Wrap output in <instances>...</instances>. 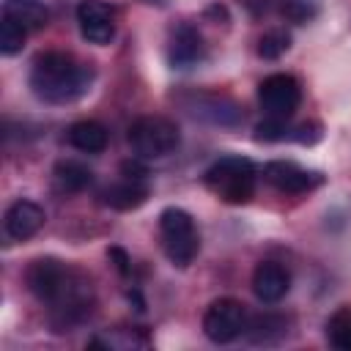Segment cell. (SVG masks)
<instances>
[{"mask_svg": "<svg viewBox=\"0 0 351 351\" xmlns=\"http://www.w3.org/2000/svg\"><path fill=\"white\" fill-rule=\"evenodd\" d=\"M27 85L33 96L44 104H71L90 90L93 69L60 49L38 52L33 58Z\"/></svg>", "mask_w": 351, "mask_h": 351, "instance_id": "2", "label": "cell"}, {"mask_svg": "<svg viewBox=\"0 0 351 351\" xmlns=\"http://www.w3.org/2000/svg\"><path fill=\"white\" fill-rule=\"evenodd\" d=\"M126 140L137 159H162L176 154V148L181 145V132L176 121L165 115H140L137 121H132Z\"/></svg>", "mask_w": 351, "mask_h": 351, "instance_id": "5", "label": "cell"}, {"mask_svg": "<svg viewBox=\"0 0 351 351\" xmlns=\"http://www.w3.org/2000/svg\"><path fill=\"white\" fill-rule=\"evenodd\" d=\"M321 137H324V132H321V123H318V121L299 123V126L291 129V134H288V140H296V143H302V145H313V143H318Z\"/></svg>", "mask_w": 351, "mask_h": 351, "instance_id": "24", "label": "cell"}, {"mask_svg": "<svg viewBox=\"0 0 351 351\" xmlns=\"http://www.w3.org/2000/svg\"><path fill=\"white\" fill-rule=\"evenodd\" d=\"M66 140L82 154H101L107 148V129L99 121H74L66 129Z\"/></svg>", "mask_w": 351, "mask_h": 351, "instance_id": "17", "label": "cell"}, {"mask_svg": "<svg viewBox=\"0 0 351 351\" xmlns=\"http://www.w3.org/2000/svg\"><path fill=\"white\" fill-rule=\"evenodd\" d=\"M288 134H291V129L285 126V121H282V118H266V121H261V123H258V129H255V140H258V143H277V140H288Z\"/></svg>", "mask_w": 351, "mask_h": 351, "instance_id": "23", "label": "cell"}, {"mask_svg": "<svg viewBox=\"0 0 351 351\" xmlns=\"http://www.w3.org/2000/svg\"><path fill=\"white\" fill-rule=\"evenodd\" d=\"M3 16L30 33L41 30L49 22V8L44 5V0H3Z\"/></svg>", "mask_w": 351, "mask_h": 351, "instance_id": "15", "label": "cell"}, {"mask_svg": "<svg viewBox=\"0 0 351 351\" xmlns=\"http://www.w3.org/2000/svg\"><path fill=\"white\" fill-rule=\"evenodd\" d=\"M25 282L30 293L49 307V321L55 332H66L77 324H82L93 313V288L90 280L58 261V258H36L25 269Z\"/></svg>", "mask_w": 351, "mask_h": 351, "instance_id": "1", "label": "cell"}, {"mask_svg": "<svg viewBox=\"0 0 351 351\" xmlns=\"http://www.w3.org/2000/svg\"><path fill=\"white\" fill-rule=\"evenodd\" d=\"M252 291L263 304H277L291 291V274L277 261H261L252 271Z\"/></svg>", "mask_w": 351, "mask_h": 351, "instance_id": "13", "label": "cell"}, {"mask_svg": "<svg viewBox=\"0 0 351 351\" xmlns=\"http://www.w3.org/2000/svg\"><path fill=\"white\" fill-rule=\"evenodd\" d=\"M148 195H151V189H148V181L145 178L123 176L121 181L110 184L101 192V203L110 206L112 211H134V208H140L148 200Z\"/></svg>", "mask_w": 351, "mask_h": 351, "instance_id": "14", "label": "cell"}, {"mask_svg": "<svg viewBox=\"0 0 351 351\" xmlns=\"http://www.w3.org/2000/svg\"><path fill=\"white\" fill-rule=\"evenodd\" d=\"M244 335L250 337V343L258 346H274L288 335V318L277 315V313H261L255 318H247V329Z\"/></svg>", "mask_w": 351, "mask_h": 351, "instance_id": "16", "label": "cell"}, {"mask_svg": "<svg viewBox=\"0 0 351 351\" xmlns=\"http://www.w3.org/2000/svg\"><path fill=\"white\" fill-rule=\"evenodd\" d=\"M25 36H27L25 27H19L16 22H11V19L3 16V22H0V52H3L5 58L22 52V47H25Z\"/></svg>", "mask_w": 351, "mask_h": 351, "instance_id": "22", "label": "cell"}, {"mask_svg": "<svg viewBox=\"0 0 351 351\" xmlns=\"http://www.w3.org/2000/svg\"><path fill=\"white\" fill-rule=\"evenodd\" d=\"M302 101L299 80L291 74H269L258 85V104L266 112V118H282L288 121Z\"/></svg>", "mask_w": 351, "mask_h": 351, "instance_id": "7", "label": "cell"}, {"mask_svg": "<svg viewBox=\"0 0 351 351\" xmlns=\"http://www.w3.org/2000/svg\"><path fill=\"white\" fill-rule=\"evenodd\" d=\"M159 239L167 261L178 269H186L200 252V233L189 211L178 206H167L159 214Z\"/></svg>", "mask_w": 351, "mask_h": 351, "instance_id": "4", "label": "cell"}, {"mask_svg": "<svg viewBox=\"0 0 351 351\" xmlns=\"http://www.w3.org/2000/svg\"><path fill=\"white\" fill-rule=\"evenodd\" d=\"M326 340L340 351H351V307H340L329 315Z\"/></svg>", "mask_w": 351, "mask_h": 351, "instance_id": "19", "label": "cell"}, {"mask_svg": "<svg viewBox=\"0 0 351 351\" xmlns=\"http://www.w3.org/2000/svg\"><path fill=\"white\" fill-rule=\"evenodd\" d=\"M77 27L88 44H110L115 38V8L101 0H82L77 5Z\"/></svg>", "mask_w": 351, "mask_h": 351, "instance_id": "9", "label": "cell"}, {"mask_svg": "<svg viewBox=\"0 0 351 351\" xmlns=\"http://www.w3.org/2000/svg\"><path fill=\"white\" fill-rule=\"evenodd\" d=\"M145 3H151V5H165L167 0H145Z\"/></svg>", "mask_w": 351, "mask_h": 351, "instance_id": "26", "label": "cell"}, {"mask_svg": "<svg viewBox=\"0 0 351 351\" xmlns=\"http://www.w3.org/2000/svg\"><path fill=\"white\" fill-rule=\"evenodd\" d=\"M44 208L33 200H14L8 208H5V217H3V228H5V236L14 239V241H27L30 236H36L44 225Z\"/></svg>", "mask_w": 351, "mask_h": 351, "instance_id": "12", "label": "cell"}, {"mask_svg": "<svg viewBox=\"0 0 351 351\" xmlns=\"http://www.w3.org/2000/svg\"><path fill=\"white\" fill-rule=\"evenodd\" d=\"M291 49V33L285 27H271L258 38V55L263 60H277Z\"/></svg>", "mask_w": 351, "mask_h": 351, "instance_id": "20", "label": "cell"}, {"mask_svg": "<svg viewBox=\"0 0 351 351\" xmlns=\"http://www.w3.org/2000/svg\"><path fill=\"white\" fill-rule=\"evenodd\" d=\"M244 329H247V310L239 299L219 296L203 313V335L217 346L233 343L236 337L244 335Z\"/></svg>", "mask_w": 351, "mask_h": 351, "instance_id": "6", "label": "cell"}, {"mask_svg": "<svg viewBox=\"0 0 351 351\" xmlns=\"http://www.w3.org/2000/svg\"><path fill=\"white\" fill-rule=\"evenodd\" d=\"M93 181V173L88 165L77 162V159H60L55 167H52V184L58 192L63 195H74V192H82L85 186H90Z\"/></svg>", "mask_w": 351, "mask_h": 351, "instance_id": "18", "label": "cell"}, {"mask_svg": "<svg viewBox=\"0 0 351 351\" xmlns=\"http://www.w3.org/2000/svg\"><path fill=\"white\" fill-rule=\"evenodd\" d=\"M280 8H282V14H285L288 22H293V25H307V22H313V19L318 16L321 3H318V0H282Z\"/></svg>", "mask_w": 351, "mask_h": 351, "instance_id": "21", "label": "cell"}, {"mask_svg": "<svg viewBox=\"0 0 351 351\" xmlns=\"http://www.w3.org/2000/svg\"><path fill=\"white\" fill-rule=\"evenodd\" d=\"M203 58H206V44H203V36L197 33V27L189 25V22L176 25L167 36V63H170V69L186 71V69H195L197 63H203Z\"/></svg>", "mask_w": 351, "mask_h": 351, "instance_id": "10", "label": "cell"}, {"mask_svg": "<svg viewBox=\"0 0 351 351\" xmlns=\"http://www.w3.org/2000/svg\"><path fill=\"white\" fill-rule=\"evenodd\" d=\"M263 181L285 195H304L324 184V176L315 170H307L291 159H274L263 165Z\"/></svg>", "mask_w": 351, "mask_h": 351, "instance_id": "8", "label": "cell"}, {"mask_svg": "<svg viewBox=\"0 0 351 351\" xmlns=\"http://www.w3.org/2000/svg\"><path fill=\"white\" fill-rule=\"evenodd\" d=\"M186 110H189V115L208 121L214 126H225V129H233L244 121L241 107L230 96H219V93H195L186 101Z\"/></svg>", "mask_w": 351, "mask_h": 351, "instance_id": "11", "label": "cell"}, {"mask_svg": "<svg viewBox=\"0 0 351 351\" xmlns=\"http://www.w3.org/2000/svg\"><path fill=\"white\" fill-rule=\"evenodd\" d=\"M203 181L222 203L244 206L255 197L258 170L247 156L228 154V156H219L217 162L208 165V170L203 173Z\"/></svg>", "mask_w": 351, "mask_h": 351, "instance_id": "3", "label": "cell"}, {"mask_svg": "<svg viewBox=\"0 0 351 351\" xmlns=\"http://www.w3.org/2000/svg\"><path fill=\"white\" fill-rule=\"evenodd\" d=\"M107 255L115 261V269H118L121 274H126V271H129V258H126V252H123V250H118V247H110V250H107Z\"/></svg>", "mask_w": 351, "mask_h": 351, "instance_id": "25", "label": "cell"}]
</instances>
